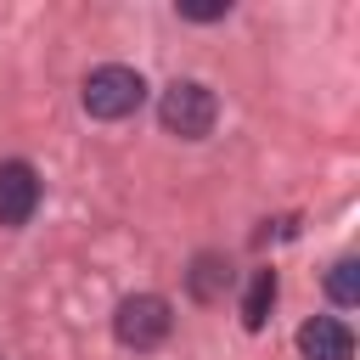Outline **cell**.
<instances>
[{
    "mask_svg": "<svg viewBox=\"0 0 360 360\" xmlns=\"http://www.w3.org/2000/svg\"><path fill=\"white\" fill-rule=\"evenodd\" d=\"M214 118H219V101H214V90L197 84V79L169 84L163 101H158V124H163L169 135H180V141H202V135L214 129Z\"/></svg>",
    "mask_w": 360,
    "mask_h": 360,
    "instance_id": "obj_1",
    "label": "cell"
},
{
    "mask_svg": "<svg viewBox=\"0 0 360 360\" xmlns=\"http://www.w3.org/2000/svg\"><path fill=\"white\" fill-rule=\"evenodd\" d=\"M34 208H39V174L22 158L0 163V225H28Z\"/></svg>",
    "mask_w": 360,
    "mask_h": 360,
    "instance_id": "obj_4",
    "label": "cell"
},
{
    "mask_svg": "<svg viewBox=\"0 0 360 360\" xmlns=\"http://www.w3.org/2000/svg\"><path fill=\"white\" fill-rule=\"evenodd\" d=\"M79 101H84V112H90V118H129V112L146 101V79H141L135 68L107 62V68H96V73L84 79Z\"/></svg>",
    "mask_w": 360,
    "mask_h": 360,
    "instance_id": "obj_2",
    "label": "cell"
},
{
    "mask_svg": "<svg viewBox=\"0 0 360 360\" xmlns=\"http://www.w3.org/2000/svg\"><path fill=\"white\" fill-rule=\"evenodd\" d=\"M298 349H304V360H349V354H354V338H349L343 321L315 315V321L298 326Z\"/></svg>",
    "mask_w": 360,
    "mask_h": 360,
    "instance_id": "obj_5",
    "label": "cell"
},
{
    "mask_svg": "<svg viewBox=\"0 0 360 360\" xmlns=\"http://www.w3.org/2000/svg\"><path fill=\"white\" fill-rule=\"evenodd\" d=\"M326 292H332V304H360V264L354 259H338L332 270H326Z\"/></svg>",
    "mask_w": 360,
    "mask_h": 360,
    "instance_id": "obj_8",
    "label": "cell"
},
{
    "mask_svg": "<svg viewBox=\"0 0 360 360\" xmlns=\"http://www.w3.org/2000/svg\"><path fill=\"white\" fill-rule=\"evenodd\" d=\"M225 281H231V264H225L219 253H202V259L191 264V298H202V304H208V298H219V292H225Z\"/></svg>",
    "mask_w": 360,
    "mask_h": 360,
    "instance_id": "obj_7",
    "label": "cell"
},
{
    "mask_svg": "<svg viewBox=\"0 0 360 360\" xmlns=\"http://www.w3.org/2000/svg\"><path fill=\"white\" fill-rule=\"evenodd\" d=\"M231 11V0H214V6H180V17H191V22H214V17H225Z\"/></svg>",
    "mask_w": 360,
    "mask_h": 360,
    "instance_id": "obj_9",
    "label": "cell"
},
{
    "mask_svg": "<svg viewBox=\"0 0 360 360\" xmlns=\"http://www.w3.org/2000/svg\"><path fill=\"white\" fill-rule=\"evenodd\" d=\"M270 304H276V270H253V281H248V292H242V326L259 332V326L270 321Z\"/></svg>",
    "mask_w": 360,
    "mask_h": 360,
    "instance_id": "obj_6",
    "label": "cell"
},
{
    "mask_svg": "<svg viewBox=\"0 0 360 360\" xmlns=\"http://www.w3.org/2000/svg\"><path fill=\"white\" fill-rule=\"evenodd\" d=\"M169 326H174V315H169V304H163L158 292H135V298H124L118 315H112V338H118L124 349H158V343L169 338Z\"/></svg>",
    "mask_w": 360,
    "mask_h": 360,
    "instance_id": "obj_3",
    "label": "cell"
}]
</instances>
